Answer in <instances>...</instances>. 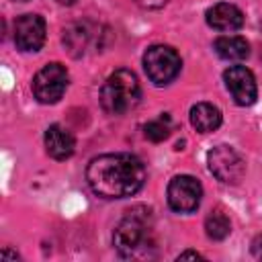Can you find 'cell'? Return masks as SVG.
<instances>
[{"instance_id":"obj_1","label":"cell","mask_w":262,"mask_h":262,"mask_svg":"<svg viewBox=\"0 0 262 262\" xmlns=\"http://www.w3.org/2000/svg\"><path fill=\"white\" fill-rule=\"evenodd\" d=\"M147 172L133 154H104L90 160L86 180L94 194L102 199H125L141 190Z\"/></svg>"},{"instance_id":"obj_2","label":"cell","mask_w":262,"mask_h":262,"mask_svg":"<svg viewBox=\"0 0 262 262\" xmlns=\"http://www.w3.org/2000/svg\"><path fill=\"white\" fill-rule=\"evenodd\" d=\"M115 250L125 260H147L158 252L154 237V219L147 207H133L121 219L113 235Z\"/></svg>"},{"instance_id":"obj_3","label":"cell","mask_w":262,"mask_h":262,"mask_svg":"<svg viewBox=\"0 0 262 262\" xmlns=\"http://www.w3.org/2000/svg\"><path fill=\"white\" fill-rule=\"evenodd\" d=\"M141 98V86L131 70L113 72L100 88V104L108 115H125L137 106Z\"/></svg>"},{"instance_id":"obj_4","label":"cell","mask_w":262,"mask_h":262,"mask_svg":"<svg viewBox=\"0 0 262 262\" xmlns=\"http://www.w3.org/2000/svg\"><path fill=\"white\" fill-rule=\"evenodd\" d=\"M180 68L182 59L178 51L170 45H151L143 53V70L156 86L170 84L180 74Z\"/></svg>"},{"instance_id":"obj_5","label":"cell","mask_w":262,"mask_h":262,"mask_svg":"<svg viewBox=\"0 0 262 262\" xmlns=\"http://www.w3.org/2000/svg\"><path fill=\"white\" fill-rule=\"evenodd\" d=\"M70 74L63 63L51 61L43 66L33 78V94L41 104H55L68 90Z\"/></svg>"},{"instance_id":"obj_6","label":"cell","mask_w":262,"mask_h":262,"mask_svg":"<svg viewBox=\"0 0 262 262\" xmlns=\"http://www.w3.org/2000/svg\"><path fill=\"white\" fill-rule=\"evenodd\" d=\"M207 164L211 174L225 184H237L246 174V162L231 145L213 147L207 154Z\"/></svg>"},{"instance_id":"obj_7","label":"cell","mask_w":262,"mask_h":262,"mask_svg":"<svg viewBox=\"0 0 262 262\" xmlns=\"http://www.w3.org/2000/svg\"><path fill=\"white\" fill-rule=\"evenodd\" d=\"M203 186L194 176L180 174L168 184V205L176 213H192L201 205Z\"/></svg>"},{"instance_id":"obj_8","label":"cell","mask_w":262,"mask_h":262,"mask_svg":"<svg viewBox=\"0 0 262 262\" xmlns=\"http://www.w3.org/2000/svg\"><path fill=\"white\" fill-rule=\"evenodd\" d=\"M225 88L229 90L231 98L239 106H250L258 98V86L254 74L246 66H229L223 72Z\"/></svg>"},{"instance_id":"obj_9","label":"cell","mask_w":262,"mask_h":262,"mask_svg":"<svg viewBox=\"0 0 262 262\" xmlns=\"http://www.w3.org/2000/svg\"><path fill=\"white\" fill-rule=\"evenodd\" d=\"M45 20L39 14H23L14 23V45L20 51H39L45 43Z\"/></svg>"},{"instance_id":"obj_10","label":"cell","mask_w":262,"mask_h":262,"mask_svg":"<svg viewBox=\"0 0 262 262\" xmlns=\"http://www.w3.org/2000/svg\"><path fill=\"white\" fill-rule=\"evenodd\" d=\"M205 18H207V25H209L211 29L221 31V33L237 31V29H242V25H244V12H242L235 4H229V2L213 4V6L205 12Z\"/></svg>"},{"instance_id":"obj_11","label":"cell","mask_w":262,"mask_h":262,"mask_svg":"<svg viewBox=\"0 0 262 262\" xmlns=\"http://www.w3.org/2000/svg\"><path fill=\"white\" fill-rule=\"evenodd\" d=\"M45 149L53 160H68L76 149L74 135L61 125H49L45 131Z\"/></svg>"},{"instance_id":"obj_12","label":"cell","mask_w":262,"mask_h":262,"mask_svg":"<svg viewBox=\"0 0 262 262\" xmlns=\"http://www.w3.org/2000/svg\"><path fill=\"white\" fill-rule=\"evenodd\" d=\"M98 39L96 29L90 23H76L63 31V45L74 57H80L88 51V47Z\"/></svg>"},{"instance_id":"obj_13","label":"cell","mask_w":262,"mask_h":262,"mask_svg":"<svg viewBox=\"0 0 262 262\" xmlns=\"http://www.w3.org/2000/svg\"><path fill=\"white\" fill-rule=\"evenodd\" d=\"M215 53L225 61H242L250 55V45L239 35H221L213 43Z\"/></svg>"},{"instance_id":"obj_14","label":"cell","mask_w":262,"mask_h":262,"mask_svg":"<svg viewBox=\"0 0 262 262\" xmlns=\"http://www.w3.org/2000/svg\"><path fill=\"white\" fill-rule=\"evenodd\" d=\"M221 111L211 102H196L190 108V125L199 133H211L221 125Z\"/></svg>"},{"instance_id":"obj_15","label":"cell","mask_w":262,"mask_h":262,"mask_svg":"<svg viewBox=\"0 0 262 262\" xmlns=\"http://www.w3.org/2000/svg\"><path fill=\"white\" fill-rule=\"evenodd\" d=\"M205 231H207V235H209L211 239H215V242L225 239V237L229 235V231H231L229 217H227L221 209L211 211V213L207 215V219H205Z\"/></svg>"},{"instance_id":"obj_16","label":"cell","mask_w":262,"mask_h":262,"mask_svg":"<svg viewBox=\"0 0 262 262\" xmlns=\"http://www.w3.org/2000/svg\"><path fill=\"white\" fill-rule=\"evenodd\" d=\"M143 133H145V137H147L149 141H154V143L164 141V139L170 135V117L164 113V115H160L158 119L145 123Z\"/></svg>"},{"instance_id":"obj_17","label":"cell","mask_w":262,"mask_h":262,"mask_svg":"<svg viewBox=\"0 0 262 262\" xmlns=\"http://www.w3.org/2000/svg\"><path fill=\"white\" fill-rule=\"evenodd\" d=\"M135 4H139L141 8H147V10H158L162 6H166L168 0H133Z\"/></svg>"},{"instance_id":"obj_18","label":"cell","mask_w":262,"mask_h":262,"mask_svg":"<svg viewBox=\"0 0 262 262\" xmlns=\"http://www.w3.org/2000/svg\"><path fill=\"white\" fill-rule=\"evenodd\" d=\"M252 254H254L258 260H262V235H258V237L252 242Z\"/></svg>"},{"instance_id":"obj_19","label":"cell","mask_w":262,"mask_h":262,"mask_svg":"<svg viewBox=\"0 0 262 262\" xmlns=\"http://www.w3.org/2000/svg\"><path fill=\"white\" fill-rule=\"evenodd\" d=\"M186 258H203L199 252H192V250H186L182 254H178V260H186Z\"/></svg>"},{"instance_id":"obj_20","label":"cell","mask_w":262,"mask_h":262,"mask_svg":"<svg viewBox=\"0 0 262 262\" xmlns=\"http://www.w3.org/2000/svg\"><path fill=\"white\" fill-rule=\"evenodd\" d=\"M55 2H59V4H74L76 0H55Z\"/></svg>"},{"instance_id":"obj_21","label":"cell","mask_w":262,"mask_h":262,"mask_svg":"<svg viewBox=\"0 0 262 262\" xmlns=\"http://www.w3.org/2000/svg\"><path fill=\"white\" fill-rule=\"evenodd\" d=\"M16 2H27V0H16Z\"/></svg>"}]
</instances>
